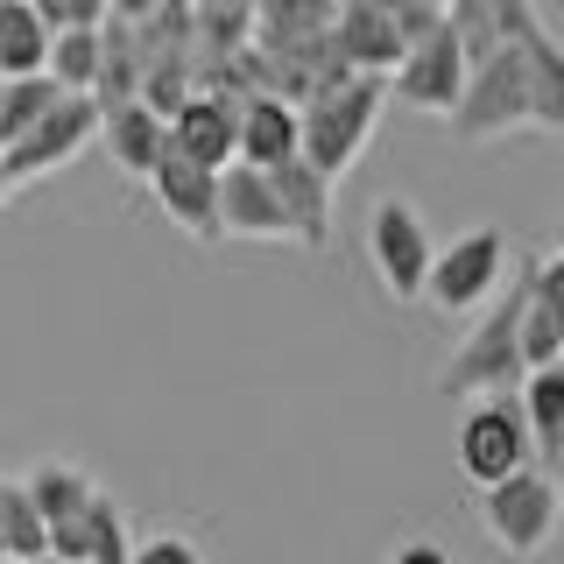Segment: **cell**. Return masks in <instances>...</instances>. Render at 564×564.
Returning <instances> with one entry per match:
<instances>
[{"mask_svg": "<svg viewBox=\"0 0 564 564\" xmlns=\"http://www.w3.org/2000/svg\"><path fill=\"white\" fill-rule=\"evenodd\" d=\"M522 296H529V254L508 247V290H494L473 332L452 346V360L437 367V388L445 395H487L501 402L508 388H522V360H516V317H522Z\"/></svg>", "mask_w": 564, "mask_h": 564, "instance_id": "cell-1", "label": "cell"}, {"mask_svg": "<svg viewBox=\"0 0 564 564\" xmlns=\"http://www.w3.org/2000/svg\"><path fill=\"white\" fill-rule=\"evenodd\" d=\"M99 141H106V155H113V170L134 176V184H149V170L163 163V120L141 113L134 99L113 106V113H99Z\"/></svg>", "mask_w": 564, "mask_h": 564, "instance_id": "cell-17", "label": "cell"}, {"mask_svg": "<svg viewBox=\"0 0 564 564\" xmlns=\"http://www.w3.org/2000/svg\"><path fill=\"white\" fill-rule=\"evenodd\" d=\"M43 78L57 85L64 99H85V93H93V78H99V29H70V35H50Z\"/></svg>", "mask_w": 564, "mask_h": 564, "instance_id": "cell-21", "label": "cell"}, {"mask_svg": "<svg viewBox=\"0 0 564 564\" xmlns=\"http://www.w3.org/2000/svg\"><path fill=\"white\" fill-rule=\"evenodd\" d=\"M381 564H452V551H437L431 536H410V543H395Z\"/></svg>", "mask_w": 564, "mask_h": 564, "instance_id": "cell-28", "label": "cell"}, {"mask_svg": "<svg viewBox=\"0 0 564 564\" xmlns=\"http://www.w3.org/2000/svg\"><path fill=\"white\" fill-rule=\"evenodd\" d=\"M14 198V184H8V163H0V205H8Z\"/></svg>", "mask_w": 564, "mask_h": 564, "instance_id": "cell-30", "label": "cell"}, {"mask_svg": "<svg viewBox=\"0 0 564 564\" xmlns=\"http://www.w3.org/2000/svg\"><path fill=\"white\" fill-rule=\"evenodd\" d=\"M423 8H445V0H423Z\"/></svg>", "mask_w": 564, "mask_h": 564, "instance_id": "cell-31", "label": "cell"}, {"mask_svg": "<svg viewBox=\"0 0 564 564\" xmlns=\"http://www.w3.org/2000/svg\"><path fill=\"white\" fill-rule=\"evenodd\" d=\"M501 275H508V234L501 226H473V234H458L445 254H431L423 304L445 311V317H473L494 290H501Z\"/></svg>", "mask_w": 564, "mask_h": 564, "instance_id": "cell-6", "label": "cell"}, {"mask_svg": "<svg viewBox=\"0 0 564 564\" xmlns=\"http://www.w3.org/2000/svg\"><path fill=\"white\" fill-rule=\"evenodd\" d=\"M149 8H155V0H106V14H113V22H141Z\"/></svg>", "mask_w": 564, "mask_h": 564, "instance_id": "cell-29", "label": "cell"}, {"mask_svg": "<svg viewBox=\"0 0 564 564\" xmlns=\"http://www.w3.org/2000/svg\"><path fill=\"white\" fill-rule=\"evenodd\" d=\"M381 85H388V99H395V106H410V113L452 120L458 93H466V64H458V43H452V29H437L431 43L402 50V64L388 70Z\"/></svg>", "mask_w": 564, "mask_h": 564, "instance_id": "cell-9", "label": "cell"}, {"mask_svg": "<svg viewBox=\"0 0 564 564\" xmlns=\"http://www.w3.org/2000/svg\"><path fill=\"white\" fill-rule=\"evenodd\" d=\"M522 466H529V431H522L516 402H480V410L458 423V473L473 487H494Z\"/></svg>", "mask_w": 564, "mask_h": 564, "instance_id": "cell-10", "label": "cell"}, {"mask_svg": "<svg viewBox=\"0 0 564 564\" xmlns=\"http://www.w3.org/2000/svg\"><path fill=\"white\" fill-rule=\"evenodd\" d=\"M247 14H254V50H290L311 35H332L339 0H247Z\"/></svg>", "mask_w": 564, "mask_h": 564, "instance_id": "cell-18", "label": "cell"}, {"mask_svg": "<svg viewBox=\"0 0 564 564\" xmlns=\"http://www.w3.org/2000/svg\"><path fill=\"white\" fill-rule=\"evenodd\" d=\"M516 416L529 431V458H557L564 452V367H551V375H522Z\"/></svg>", "mask_w": 564, "mask_h": 564, "instance_id": "cell-19", "label": "cell"}, {"mask_svg": "<svg viewBox=\"0 0 564 564\" xmlns=\"http://www.w3.org/2000/svg\"><path fill=\"white\" fill-rule=\"evenodd\" d=\"M219 240H290L282 205L261 170H247V163L219 170Z\"/></svg>", "mask_w": 564, "mask_h": 564, "instance_id": "cell-14", "label": "cell"}, {"mask_svg": "<svg viewBox=\"0 0 564 564\" xmlns=\"http://www.w3.org/2000/svg\"><path fill=\"white\" fill-rule=\"evenodd\" d=\"M43 557V516L29 508L22 480H0V564H35Z\"/></svg>", "mask_w": 564, "mask_h": 564, "instance_id": "cell-23", "label": "cell"}, {"mask_svg": "<svg viewBox=\"0 0 564 564\" xmlns=\"http://www.w3.org/2000/svg\"><path fill=\"white\" fill-rule=\"evenodd\" d=\"M445 128H452V141H466V149L536 128V78H529V57H522V50L501 43L487 64L466 70V93H458Z\"/></svg>", "mask_w": 564, "mask_h": 564, "instance_id": "cell-3", "label": "cell"}, {"mask_svg": "<svg viewBox=\"0 0 564 564\" xmlns=\"http://www.w3.org/2000/svg\"><path fill=\"white\" fill-rule=\"evenodd\" d=\"M35 22L50 35H70V29H99L106 22V0H29Z\"/></svg>", "mask_w": 564, "mask_h": 564, "instance_id": "cell-26", "label": "cell"}, {"mask_svg": "<svg viewBox=\"0 0 564 564\" xmlns=\"http://www.w3.org/2000/svg\"><path fill=\"white\" fill-rule=\"evenodd\" d=\"M381 113H388V85L381 78H346V85H332V93L304 99L296 106V163L317 170L325 184H339V176L367 155Z\"/></svg>", "mask_w": 564, "mask_h": 564, "instance_id": "cell-2", "label": "cell"}, {"mask_svg": "<svg viewBox=\"0 0 564 564\" xmlns=\"http://www.w3.org/2000/svg\"><path fill=\"white\" fill-rule=\"evenodd\" d=\"M128 564H205V551L184 536V529H155V536L128 543Z\"/></svg>", "mask_w": 564, "mask_h": 564, "instance_id": "cell-27", "label": "cell"}, {"mask_svg": "<svg viewBox=\"0 0 564 564\" xmlns=\"http://www.w3.org/2000/svg\"><path fill=\"white\" fill-rule=\"evenodd\" d=\"M93 141H99V106L93 99H57L8 155H0V163H8V184L22 191V184H43V176L70 170Z\"/></svg>", "mask_w": 564, "mask_h": 564, "instance_id": "cell-7", "label": "cell"}, {"mask_svg": "<svg viewBox=\"0 0 564 564\" xmlns=\"http://www.w3.org/2000/svg\"><path fill=\"white\" fill-rule=\"evenodd\" d=\"M149 191H155V205L170 212V226H184L198 247H219V176L212 170H191V163H176V155H163V163L149 170Z\"/></svg>", "mask_w": 564, "mask_h": 564, "instance_id": "cell-12", "label": "cell"}, {"mask_svg": "<svg viewBox=\"0 0 564 564\" xmlns=\"http://www.w3.org/2000/svg\"><path fill=\"white\" fill-rule=\"evenodd\" d=\"M234 128H240V106L191 93V99L163 120V155H176V163L219 176L226 163H234Z\"/></svg>", "mask_w": 564, "mask_h": 564, "instance_id": "cell-11", "label": "cell"}, {"mask_svg": "<svg viewBox=\"0 0 564 564\" xmlns=\"http://www.w3.org/2000/svg\"><path fill=\"white\" fill-rule=\"evenodd\" d=\"M191 93H198V85H191V57H155L149 70H141V85H134V106L155 113V120H170Z\"/></svg>", "mask_w": 564, "mask_h": 564, "instance_id": "cell-24", "label": "cell"}, {"mask_svg": "<svg viewBox=\"0 0 564 564\" xmlns=\"http://www.w3.org/2000/svg\"><path fill=\"white\" fill-rule=\"evenodd\" d=\"M480 529H487V543L501 557L551 551V536H557V487H551V473L522 466V473H508V480L480 487Z\"/></svg>", "mask_w": 564, "mask_h": 564, "instance_id": "cell-5", "label": "cell"}, {"mask_svg": "<svg viewBox=\"0 0 564 564\" xmlns=\"http://www.w3.org/2000/svg\"><path fill=\"white\" fill-rule=\"evenodd\" d=\"M487 14H494V35H501L508 50H543V43H557L536 0H487Z\"/></svg>", "mask_w": 564, "mask_h": 564, "instance_id": "cell-25", "label": "cell"}, {"mask_svg": "<svg viewBox=\"0 0 564 564\" xmlns=\"http://www.w3.org/2000/svg\"><path fill=\"white\" fill-rule=\"evenodd\" d=\"M50 29L35 22L29 0H0V78H43Z\"/></svg>", "mask_w": 564, "mask_h": 564, "instance_id": "cell-20", "label": "cell"}, {"mask_svg": "<svg viewBox=\"0 0 564 564\" xmlns=\"http://www.w3.org/2000/svg\"><path fill=\"white\" fill-rule=\"evenodd\" d=\"M296 155V106L282 99H247L240 106V128H234V163L247 170H275Z\"/></svg>", "mask_w": 564, "mask_h": 564, "instance_id": "cell-15", "label": "cell"}, {"mask_svg": "<svg viewBox=\"0 0 564 564\" xmlns=\"http://www.w3.org/2000/svg\"><path fill=\"white\" fill-rule=\"evenodd\" d=\"M261 176H269V191H275V205H282L290 240L311 247V254H325V247H332V191H339V184H325V176L304 170L296 155H290V163H275V170H261Z\"/></svg>", "mask_w": 564, "mask_h": 564, "instance_id": "cell-13", "label": "cell"}, {"mask_svg": "<svg viewBox=\"0 0 564 564\" xmlns=\"http://www.w3.org/2000/svg\"><path fill=\"white\" fill-rule=\"evenodd\" d=\"M35 564H57V557H35Z\"/></svg>", "mask_w": 564, "mask_h": 564, "instance_id": "cell-32", "label": "cell"}, {"mask_svg": "<svg viewBox=\"0 0 564 564\" xmlns=\"http://www.w3.org/2000/svg\"><path fill=\"white\" fill-rule=\"evenodd\" d=\"M516 360H522V375L564 367V254L557 247L529 254V296H522V317H516Z\"/></svg>", "mask_w": 564, "mask_h": 564, "instance_id": "cell-8", "label": "cell"}, {"mask_svg": "<svg viewBox=\"0 0 564 564\" xmlns=\"http://www.w3.org/2000/svg\"><path fill=\"white\" fill-rule=\"evenodd\" d=\"M22 494H29L35 516H43V529H57V522L85 516V508L99 501V480L85 466H70V458H43V466L22 473Z\"/></svg>", "mask_w": 564, "mask_h": 564, "instance_id": "cell-16", "label": "cell"}, {"mask_svg": "<svg viewBox=\"0 0 564 564\" xmlns=\"http://www.w3.org/2000/svg\"><path fill=\"white\" fill-rule=\"evenodd\" d=\"M57 99H64V93H57L50 78H0V155H8Z\"/></svg>", "mask_w": 564, "mask_h": 564, "instance_id": "cell-22", "label": "cell"}, {"mask_svg": "<svg viewBox=\"0 0 564 564\" xmlns=\"http://www.w3.org/2000/svg\"><path fill=\"white\" fill-rule=\"evenodd\" d=\"M431 226L410 198H375L367 212V269H375L388 304H423V275H431Z\"/></svg>", "mask_w": 564, "mask_h": 564, "instance_id": "cell-4", "label": "cell"}]
</instances>
